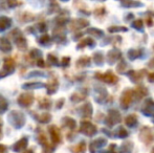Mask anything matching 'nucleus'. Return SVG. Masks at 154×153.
<instances>
[{
  "label": "nucleus",
  "instance_id": "obj_1",
  "mask_svg": "<svg viewBox=\"0 0 154 153\" xmlns=\"http://www.w3.org/2000/svg\"><path fill=\"white\" fill-rule=\"evenodd\" d=\"M15 70V62L12 58H5L2 69L0 70V79L11 75Z\"/></svg>",
  "mask_w": 154,
  "mask_h": 153
},
{
  "label": "nucleus",
  "instance_id": "obj_2",
  "mask_svg": "<svg viewBox=\"0 0 154 153\" xmlns=\"http://www.w3.org/2000/svg\"><path fill=\"white\" fill-rule=\"evenodd\" d=\"M10 121L16 128H20V127H22L24 125L25 118L19 111H12L10 115Z\"/></svg>",
  "mask_w": 154,
  "mask_h": 153
},
{
  "label": "nucleus",
  "instance_id": "obj_3",
  "mask_svg": "<svg viewBox=\"0 0 154 153\" xmlns=\"http://www.w3.org/2000/svg\"><path fill=\"white\" fill-rule=\"evenodd\" d=\"M34 102V96L32 93H29V92H25V93H22L20 96L18 98V103L20 106L22 107H29L31 106Z\"/></svg>",
  "mask_w": 154,
  "mask_h": 153
},
{
  "label": "nucleus",
  "instance_id": "obj_4",
  "mask_svg": "<svg viewBox=\"0 0 154 153\" xmlns=\"http://www.w3.org/2000/svg\"><path fill=\"white\" fill-rule=\"evenodd\" d=\"M14 33H15V31H14ZM13 36H14V40H15V43H16L17 47L20 48L21 50H25V48H26V46H27L26 40H25V38L19 33L18 29H17V33L13 34Z\"/></svg>",
  "mask_w": 154,
  "mask_h": 153
},
{
  "label": "nucleus",
  "instance_id": "obj_5",
  "mask_svg": "<svg viewBox=\"0 0 154 153\" xmlns=\"http://www.w3.org/2000/svg\"><path fill=\"white\" fill-rule=\"evenodd\" d=\"M132 101V91L131 90H125V92L122 94V98H121V105L124 109H126L130 105Z\"/></svg>",
  "mask_w": 154,
  "mask_h": 153
},
{
  "label": "nucleus",
  "instance_id": "obj_6",
  "mask_svg": "<svg viewBox=\"0 0 154 153\" xmlns=\"http://www.w3.org/2000/svg\"><path fill=\"white\" fill-rule=\"evenodd\" d=\"M97 78H99L100 80L106 82L108 84H114L118 82V78L114 76L111 72H107L106 74H104L103 76H97Z\"/></svg>",
  "mask_w": 154,
  "mask_h": 153
},
{
  "label": "nucleus",
  "instance_id": "obj_7",
  "mask_svg": "<svg viewBox=\"0 0 154 153\" xmlns=\"http://www.w3.org/2000/svg\"><path fill=\"white\" fill-rule=\"evenodd\" d=\"M81 131L87 135H92L93 133H95L97 130H95V127L92 124H90L88 122H83L81 126Z\"/></svg>",
  "mask_w": 154,
  "mask_h": 153
},
{
  "label": "nucleus",
  "instance_id": "obj_8",
  "mask_svg": "<svg viewBox=\"0 0 154 153\" xmlns=\"http://www.w3.org/2000/svg\"><path fill=\"white\" fill-rule=\"evenodd\" d=\"M27 146V139L26 137H23V139H21L20 141H18L16 144L14 145V147H13V149H14V151H21V150H23L25 147Z\"/></svg>",
  "mask_w": 154,
  "mask_h": 153
},
{
  "label": "nucleus",
  "instance_id": "obj_9",
  "mask_svg": "<svg viewBox=\"0 0 154 153\" xmlns=\"http://www.w3.org/2000/svg\"><path fill=\"white\" fill-rule=\"evenodd\" d=\"M49 133H51V139H53L54 143H59L60 142V132L58 130L57 127L55 126H51L49 128Z\"/></svg>",
  "mask_w": 154,
  "mask_h": 153
},
{
  "label": "nucleus",
  "instance_id": "obj_10",
  "mask_svg": "<svg viewBox=\"0 0 154 153\" xmlns=\"http://www.w3.org/2000/svg\"><path fill=\"white\" fill-rule=\"evenodd\" d=\"M12 24V21H11L10 18L8 17H0V32L5 31L6 29L11 26Z\"/></svg>",
  "mask_w": 154,
  "mask_h": 153
},
{
  "label": "nucleus",
  "instance_id": "obj_11",
  "mask_svg": "<svg viewBox=\"0 0 154 153\" xmlns=\"http://www.w3.org/2000/svg\"><path fill=\"white\" fill-rule=\"evenodd\" d=\"M0 49L2 51H11L12 50V45L10 41L6 39H0Z\"/></svg>",
  "mask_w": 154,
  "mask_h": 153
},
{
  "label": "nucleus",
  "instance_id": "obj_12",
  "mask_svg": "<svg viewBox=\"0 0 154 153\" xmlns=\"http://www.w3.org/2000/svg\"><path fill=\"white\" fill-rule=\"evenodd\" d=\"M44 87V84L39 83V82H34V83H26L22 85V88L24 89H36V88H42Z\"/></svg>",
  "mask_w": 154,
  "mask_h": 153
},
{
  "label": "nucleus",
  "instance_id": "obj_13",
  "mask_svg": "<svg viewBox=\"0 0 154 153\" xmlns=\"http://www.w3.org/2000/svg\"><path fill=\"white\" fill-rule=\"evenodd\" d=\"M148 110H150V112H152L154 111V102L151 99H148V100L146 101V103H145L144 105V113H146V115H148Z\"/></svg>",
  "mask_w": 154,
  "mask_h": 153
},
{
  "label": "nucleus",
  "instance_id": "obj_14",
  "mask_svg": "<svg viewBox=\"0 0 154 153\" xmlns=\"http://www.w3.org/2000/svg\"><path fill=\"white\" fill-rule=\"evenodd\" d=\"M73 23H75V24H73V29H83V27L87 26L88 25V21L84 20V19H77V20L73 21Z\"/></svg>",
  "mask_w": 154,
  "mask_h": 153
},
{
  "label": "nucleus",
  "instance_id": "obj_15",
  "mask_svg": "<svg viewBox=\"0 0 154 153\" xmlns=\"http://www.w3.org/2000/svg\"><path fill=\"white\" fill-rule=\"evenodd\" d=\"M57 89H58V82L56 80L55 81H51V83H48V85H47V92L49 94L55 93L57 91Z\"/></svg>",
  "mask_w": 154,
  "mask_h": 153
},
{
  "label": "nucleus",
  "instance_id": "obj_16",
  "mask_svg": "<svg viewBox=\"0 0 154 153\" xmlns=\"http://www.w3.org/2000/svg\"><path fill=\"white\" fill-rule=\"evenodd\" d=\"M90 64V59L88 57H83L77 62V65L80 67H84V66H88Z\"/></svg>",
  "mask_w": 154,
  "mask_h": 153
},
{
  "label": "nucleus",
  "instance_id": "obj_17",
  "mask_svg": "<svg viewBox=\"0 0 154 153\" xmlns=\"http://www.w3.org/2000/svg\"><path fill=\"white\" fill-rule=\"evenodd\" d=\"M8 109V102L3 96H0V113H3Z\"/></svg>",
  "mask_w": 154,
  "mask_h": 153
},
{
  "label": "nucleus",
  "instance_id": "obj_18",
  "mask_svg": "<svg viewBox=\"0 0 154 153\" xmlns=\"http://www.w3.org/2000/svg\"><path fill=\"white\" fill-rule=\"evenodd\" d=\"M39 106H40L41 108H43V109L49 108V107H51V101L47 100V99H42V101L39 103Z\"/></svg>",
  "mask_w": 154,
  "mask_h": 153
},
{
  "label": "nucleus",
  "instance_id": "obj_19",
  "mask_svg": "<svg viewBox=\"0 0 154 153\" xmlns=\"http://www.w3.org/2000/svg\"><path fill=\"white\" fill-rule=\"evenodd\" d=\"M49 41H51V38L48 37L47 35H43L41 38H39L38 42L42 45H48L49 44Z\"/></svg>",
  "mask_w": 154,
  "mask_h": 153
},
{
  "label": "nucleus",
  "instance_id": "obj_20",
  "mask_svg": "<svg viewBox=\"0 0 154 153\" xmlns=\"http://www.w3.org/2000/svg\"><path fill=\"white\" fill-rule=\"evenodd\" d=\"M140 51L138 50H135V49H131V50L128 53V57H129L130 60H134L135 58H137L140 56Z\"/></svg>",
  "mask_w": 154,
  "mask_h": 153
},
{
  "label": "nucleus",
  "instance_id": "obj_21",
  "mask_svg": "<svg viewBox=\"0 0 154 153\" xmlns=\"http://www.w3.org/2000/svg\"><path fill=\"white\" fill-rule=\"evenodd\" d=\"M51 115H48V113H44V115H40V118H39V122L47 123V122H49V121H51Z\"/></svg>",
  "mask_w": 154,
  "mask_h": 153
},
{
  "label": "nucleus",
  "instance_id": "obj_22",
  "mask_svg": "<svg viewBox=\"0 0 154 153\" xmlns=\"http://www.w3.org/2000/svg\"><path fill=\"white\" fill-rule=\"evenodd\" d=\"M41 56H42V53L39 51L38 49H36V48H34L31 51V57L34 58V59H41Z\"/></svg>",
  "mask_w": 154,
  "mask_h": 153
},
{
  "label": "nucleus",
  "instance_id": "obj_23",
  "mask_svg": "<svg viewBox=\"0 0 154 153\" xmlns=\"http://www.w3.org/2000/svg\"><path fill=\"white\" fill-rule=\"evenodd\" d=\"M87 33L91 34V35H95V37H101V36H103V32L100 31V29H88Z\"/></svg>",
  "mask_w": 154,
  "mask_h": 153
},
{
  "label": "nucleus",
  "instance_id": "obj_24",
  "mask_svg": "<svg viewBox=\"0 0 154 153\" xmlns=\"http://www.w3.org/2000/svg\"><path fill=\"white\" fill-rule=\"evenodd\" d=\"M47 58H48V62L51 64V65H58V60H57V58L55 57V56H53V55H48L47 56Z\"/></svg>",
  "mask_w": 154,
  "mask_h": 153
},
{
  "label": "nucleus",
  "instance_id": "obj_25",
  "mask_svg": "<svg viewBox=\"0 0 154 153\" xmlns=\"http://www.w3.org/2000/svg\"><path fill=\"white\" fill-rule=\"evenodd\" d=\"M135 121H136V118L134 115H129L127 118H126V123L129 124V126H133V124L135 123Z\"/></svg>",
  "mask_w": 154,
  "mask_h": 153
},
{
  "label": "nucleus",
  "instance_id": "obj_26",
  "mask_svg": "<svg viewBox=\"0 0 154 153\" xmlns=\"http://www.w3.org/2000/svg\"><path fill=\"white\" fill-rule=\"evenodd\" d=\"M90 44H93V41L91 39H86V40H83V42H81L79 45H78V47H84L85 45H90Z\"/></svg>",
  "mask_w": 154,
  "mask_h": 153
},
{
  "label": "nucleus",
  "instance_id": "obj_27",
  "mask_svg": "<svg viewBox=\"0 0 154 153\" xmlns=\"http://www.w3.org/2000/svg\"><path fill=\"white\" fill-rule=\"evenodd\" d=\"M94 62H95L97 64H102V63H103V56H102V54H101V53L95 54Z\"/></svg>",
  "mask_w": 154,
  "mask_h": 153
},
{
  "label": "nucleus",
  "instance_id": "obj_28",
  "mask_svg": "<svg viewBox=\"0 0 154 153\" xmlns=\"http://www.w3.org/2000/svg\"><path fill=\"white\" fill-rule=\"evenodd\" d=\"M132 26L134 29H143V21L142 20H136L135 22L132 24Z\"/></svg>",
  "mask_w": 154,
  "mask_h": 153
},
{
  "label": "nucleus",
  "instance_id": "obj_29",
  "mask_svg": "<svg viewBox=\"0 0 154 153\" xmlns=\"http://www.w3.org/2000/svg\"><path fill=\"white\" fill-rule=\"evenodd\" d=\"M119 31H127L126 27H119V26H113V27H109V32L110 33H116Z\"/></svg>",
  "mask_w": 154,
  "mask_h": 153
},
{
  "label": "nucleus",
  "instance_id": "obj_30",
  "mask_svg": "<svg viewBox=\"0 0 154 153\" xmlns=\"http://www.w3.org/2000/svg\"><path fill=\"white\" fill-rule=\"evenodd\" d=\"M69 62H70V59H69L68 57H65L64 59H63V62H62V65L64 66V67H66L67 65L69 64Z\"/></svg>",
  "mask_w": 154,
  "mask_h": 153
},
{
  "label": "nucleus",
  "instance_id": "obj_31",
  "mask_svg": "<svg viewBox=\"0 0 154 153\" xmlns=\"http://www.w3.org/2000/svg\"><path fill=\"white\" fill-rule=\"evenodd\" d=\"M6 2H8L10 8H14L16 5V0H6Z\"/></svg>",
  "mask_w": 154,
  "mask_h": 153
},
{
  "label": "nucleus",
  "instance_id": "obj_32",
  "mask_svg": "<svg viewBox=\"0 0 154 153\" xmlns=\"http://www.w3.org/2000/svg\"><path fill=\"white\" fill-rule=\"evenodd\" d=\"M38 27H39V29H40V32H45V29H46V25H45L44 23H39Z\"/></svg>",
  "mask_w": 154,
  "mask_h": 153
},
{
  "label": "nucleus",
  "instance_id": "obj_33",
  "mask_svg": "<svg viewBox=\"0 0 154 153\" xmlns=\"http://www.w3.org/2000/svg\"><path fill=\"white\" fill-rule=\"evenodd\" d=\"M6 151V148H5V146H3V145H0V153H5Z\"/></svg>",
  "mask_w": 154,
  "mask_h": 153
},
{
  "label": "nucleus",
  "instance_id": "obj_34",
  "mask_svg": "<svg viewBox=\"0 0 154 153\" xmlns=\"http://www.w3.org/2000/svg\"><path fill=\"white\" fill-rule=\"evenodd\" d=\"M149 80H150V81L151 82H154V74H151V76L150 77H149Z\"/></svg>",
  "mask_w": 154,
  "mask_h": 153
},
{
  "label": "nucleus",
  "instance_id": "obj_35",
  "mask_svg": "<svg viewBox=\"0 0 154 153\" xmlns=\"http://www.w3.org/2000/svg\"><path fill=\"white\" fill-rule=\"evenodd\" d=\"M25 153H32V150H29V151H27V152H25Z\"/></svg>",
  "mask_w": 154,
  "mask_h": 153
},
{
  "label": "nucleus",
  "instance_id": "obj_36",
  "mask_svg": "<svg viewBox=\"0 0 154 153\" xmlns=\"http://www.w3.org/2000/svg\"><path fill=\"white\" fill-rule=\"evenodd\" d=\"M63 1H68V0H63Z\"/></svg>",
  "mask_w": 154,
  "mask_h": 153
},
{
  "label": "nucleus",
  "instance_id": "obj_37",
  "mask_svg": "<svg viewBox=\"0 0 154 153\" xmlns=\"http://www.w3.org/2000/svg\"><path fill=\"white\" fill-rule=\"evenodd\" d=\"M0 136H1V132H0Z\"/></svg>",
  "mask_w": 154,
  "mask_h": 153
}]
</instances>
